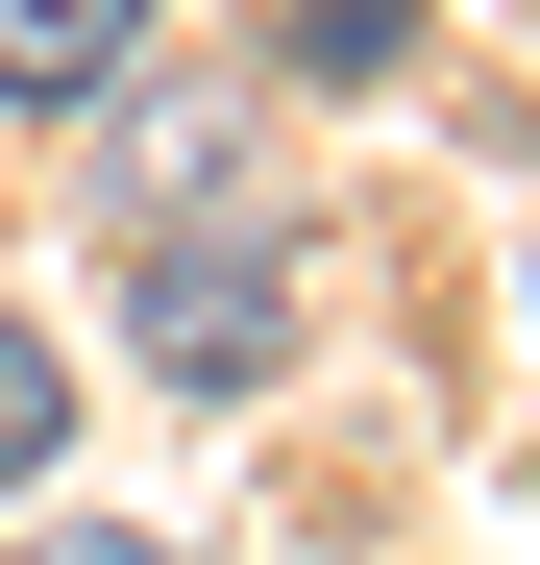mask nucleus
Instances as JSON below:
<instances>
[{
	"mask_svg": "<svg viewBox=\"0 0 540 565\" xmlns=\"http://www.w3.org/2000/svg\"><path fill=\"white\" fill-rule=\"evenodd\" d=\"M50 443H74V369H50L25 320H0V492H25V467H50Z\"/></svg>",
	"mask_w": 540,
	"mask_h": 565,
	"instance_id": "3",
	"label": "nucleus"
},
{
	"mask_svg": "<svg viewBox=\"0 0 540 565\" xmlns=\"http://www.w3.org/2000/svg\"><path fill=\"white\" fill-rule=\"evenodd\" d=\"M123 50H148V0H0V74H25V99H99Z\"/></svg>",
	"mask_w": 540,
	"mask_h": 565,
	"instance_id": "2",
	"label": "nucleus"
},
{
	"mask_svg": "<svg viewBox=\"0 0 540 565\" xmlns=\"http://www.w3.org/2000/svg\"><path fill=\"white\" fill-rule=\"evenodd\" d=\"M418 50V0H295V74H393Z\"/></svg>",
	"mask_w": 540,
	"mask_h": 565,
	"instance_id": "4",
	"label": "nucleus"
},
{
	"mask_svg": "<svg viewBox=\"0 0 540 565\" xmlns=\"http://www.w3.org/2000/svg\"><path fill=\"white\" fill-rule=\"evenodd\" d=\"M25 565H172V541H25Z\"/></svg>",
	"mask_w": 540,
	"mask_h": 565,
	"instance_id": "5",
	"label": "nucleus"
},
{
	"mask_svg": "<svg viewBox=\"0 0 540 565\" xmlns=\"http://www.w3.org/2000/svg\"><path fill=\"white\" fill-rule=\"evenodd\" d=\"M270 246H295L270 198H222V222H123V320H148L172 394H246V369L295 344V270H270Z\"/></svg>",
	"mask_w": 540,
	"mask_h": 565,
	"instance_id": "1",
	"label": "nucleus"
}]
</instances>
